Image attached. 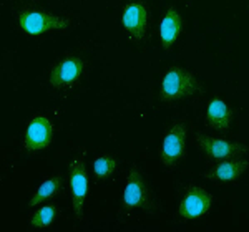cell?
<instances>
[{
  "instance_id": "obj_1",
  "label": "cell",
  "mask_w": 249,
  "mask_h": 232,
  "mask_svg": "<svg viewBox=\"0 0 249 232\" xmlns=\"http://www.w3.org/2000/svg\"><path fill=\"white\" fill-rule=\"evenodd\" d=\"M198 90V80L191 71L184 68H170L163 75L161 88H160V99L163 103H171L188 95H193Z\"/></svg>"
},
{
  "instance_id": "obj_2",
  "label": "cell",
  "mask_w": 249,
  "mask_h": 232,
  "mask_svg": "<svg viewBox=\"0 0 249 232\" xmlns=\"http://www.w3.org/2000/svg\"><path fill=\"white\" fill-rule=\"evenodd\" d=\"M184 151H186V128L183 125H173L170 131L163 136L160 145V163L166 167L176 166L184 158Z\"/></svg>"
},
{
  "instance_id": "obj_3",
  "label": "cell",
  "mask_w": 249,
  "mask_h": 232,
  "mask_svg": "<svg viewBox=\"0 0 249 232\" xmlns=\"http://www.w3.org/2000/svg\"><path fill=\"white\" fill-rule=\"evenodd\" d=\"M68 25H70L68 20L48 12L25 10L18 17V27L29 35H40L50 30H63Z\"/></svg>"
},
{
  "instance_id": "obj_4",
  "label": "cell",
  "mask_w": 249,
  "mask_h": 232,
  "mask_svg": "<svg viewBox=\"0 0 249 232\" xmlns=\"http://www.w3.org/2000/svg\"><path fill=\"white\" fill-rule=\"evenodd\" d=\"M85 156L87 151H83L78 158H75L70 163V187H71V201L77 217H82L83 204L88 196V176L85 167Z\"/></svg>"
},
{
  "instance_id": "obj_5",
  "label": "cell",
  "mask_w": 249,
  "mask_h": 232,
  "mask_svg": "<svg viewBox=\"0 0 249 232\" xmlns=\"http://www.w3.org/2000/svg\"><path fill=\"white\" fill-rule=\"evenodd\" d=\"M196 145L210 156L214 161H224V159H231L234 156L246 154L248 153V145H241V143H231L226 139H218L211 138V136L204 134H196Z\"/></svg>"
},
{
  "instance_id": "obj_6",
  "label": "cell",
  "mask_w": 249,
  "mask_h": 232,
  "mask_svg": "<svg viewBox=\"0 0 249 232\" xmlns=\"http://www.w3.org/2000/svg\"><path fill=\"white\" fill-rule=\"evenodd\" d=\"M53 139V125L43 115L35 116L29 123L23 136V148L27 151H40L50 146Z\"/></svg>"
},
{
  "instance_id": "obj_7",
  "label": "cell",
  "mask_w": 249,
  "mask_h": 232,
  "mask_svg": "<svg viewBox=\"0 0 249 232\" xmlns=\"http://www.w3.org/2000/svg\"><path fill=\"white\" fill-rule=\"evenodd\" d=\"M83 71V60L68 57L63 58L52 68L50 71V86L55 90H68L78 82L80 75Z\"/></svg>"
},
{
  "instance_id": "obj_8",
  "label": "cell",
  "mask_w": 249,
  "mask_h": 232,
  "mask_svg": "<svg viewBox=\"0 0 249 232\" xmlns=\"http://www.w3.org/2000/svg\"><path fill=\"white\" fill-rule=\"evenodd\" d=\"M213 204V196L204 187H191L179 202L178 214L183 219H198L201 215L208 214Z\"/></svg>"
},
{
  "instance_id": "obj_9",
  "label": "cell",
  "mask_w": 249,
  "mask_h": 232,
  "mask_svg": "<svg viewBox=\"0 0 249 232\" xmlns=\"http://www.w3.org/2000/svg\"><path fill=\"white\" fill-rule=\"evenodd\" d=\"M122 27L135 40H142L148 29V9L143 2H131L122 14Z\"/></svg>"
},
{
  "instance_id": "obj_10",
  "label": "cell",
  "mask_w": 249,
  "mask_h": 232,
  "mask_svg": "<svg viewBox=\"0 0 249 232\" xmlns=\"http://www.w3.org/2000/svg\"><path fill=\"white\" fill-rule=\"evenodd\" d=\"M248 161L244 159H224L219 165H216L214 167H211L204 178L210 179L213 182H228V181H236L244 171L248 169Z\"/></svg>"
},
{
  "instance_id": "obj_11",
  "label": "cell",
  "mask_w": 249,
  "mask_h": 232,
  "mask_svg": "<svg viewBox=\"0 0 249 232\" xmlns=\"http://www.w3.org/2000/svg\"><path fill=\"white\" fill-rule=\"evenodd\" d=\"M144 199H146V189H144L142 173L138 171V167L133 166L128 174L126 186L123 189V206L128 209L140 207L144 202Z\"/></svg>"
},
{
  "instance_id": "obj_12",
  "label": "cell",
  "mask_w": 249,
  "mask_h": 232,
  "mask_svg": "<svg viewBox=\"0 0 249 232\" xmlns=\"http://www.w3.org/2000/svg\"><path fill=\"white\" fill-rule=\"evenodd\" d=\"M183 30V18L179 15V12L175 7H170L164 12L161 18V25H160V37H161V45L164 50H168L173 43L176 42V38L179 37Z\"/></svg>"
},
{
  "instance_id": "obj_13",
  "label": "cell",
  "mask_w": 249,
  "mask_h": 232,
  "mask_svg": "<svg viewBox=\"0 0 249 232\" xmlns=\"http://www.w3.org/2000/svg\"><path fill=\"white\" fill-rule=\"evenodd\" d=\"M208 123L211 128L218 131H226L230 128L232 121V111L231 108L223 101V99H211V103L208 105Z\"/></svg>"
},
{
  "instance_id": "obj_14",
  "label": "cell",
  "mask_w": 249,
  "mask_h": 232,
  "mask_svg": "<svg viewBox=\"0 0 249 232\" xmlns=\"http://www.w3.org/2000/svg\"><path fill=\"white\" fill-rule=\"evenodd\" d=\"M62 189V179L60 178H50L47 179V181L42 182V186L37 189V193H35L34 198L30 199L29 206H37V204L43 202L45 199H50L53 198L55 194L58 193V191Z\"/></svg>"
},
{
  "instance_id": "obj_15",
  "label": "cell",
  "mask_w": 249,
  "mask_h": 232,
  "mask_svg": "<svg viewBox=\"0 0 249 232\" xmlns=\"http://www.w3.org/2000/svg\"><path fill=\"white\" fill-rule=\"evenodd\" d=\"M116 169V161L110 156H100L93 161V173L96 178H107Z\"/></svg>"
},
{
  "instance_id": "obj_16",
  "label": "cell",
  "mask_w": 249,
  "mask_h": 232,
  "mask_svg": "<svg viewBox=\"0 0 249 232\" xmlns=\"http://www.w3.org/2000/svg\"><path fill=\"white\" fill-rule=\"evenodd\" d=\"M55 217V207L53 206H43L37 213L30 217V224L35 227H48L53 222Z\"/></svg>"
}]
</instances>
